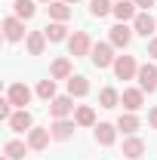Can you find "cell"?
I'll return each instance as SVG.
<instances>
[{"instance_id": "cell-13", "label": "cell", "mask_w": 157, "mask_h": 160, "mask_svg": "<svg viewBox=\"0 0 157 160\" xmlns=\"http://www.w3.org/2000/svg\"><path fill=\"white\" fill-rule=\"evenodd\" d=\"M133 31H136L139 37H151V34L157 31V19L151 16V12H142V9H139V16L133 19Z\"/></svg>"}, {"instance_id": "cell-11", "label": "cell", "mask_w": 157, "mask_h": 160, "mask_svg": "<svg viewBox=\"0 0 157 160\" xmlns=\"http://www.w3.org/2000/svg\"><path fill=\"white\" fill-rule=\"evenodd\" d=\"M74 129H77L74 117L53 120V126H49V132H53V142H68V139H74Z\"/></svg>"}, {"instance_id": "cell-31", "label": "cell", "mask_w": 157, "mask_h": 160, "mask_svg": "<svg viewBox=\"0 0 157 160\" xmlns=\"http://www.w3.org/2000/svg\"><path fill=\"white\" fill-rule=\"evenodd\" d=\"M154 3H157V0H136V6L142 9V12H148V9H151Z\"/></svg>"}, {"instance_id": "cell-22", "label": "cell", "mask_w": 157, "mask_h": 160, "mask_svg": "<svg viewBox=\"0 0 157 160\" xmlns=\"http://www.w3.org/2000/svg\"><path fill=\"white\" fill-rule=\"evenodd\" d=\"M89 92V80L83 77V74H74V77H68V96H74V99H83Z\"/></svg>"}, {"instance_id": "cell-14", "label": "cell", "mask_w": 157, "mask_h": 160, "mask_svg": "<svg viewBox=\"0 0 157 160\" xmlns=\"http://www.w3.org/2000/svg\"><path fill=\"white\" fill-rule=\"evenodd\" d=\"M117 22H126V25H133V19L139 16V6H136V0H117L114 3V12H111Z\"/></svg>"}, {"instance_id": "cell-17", "label": "cell", "mask_w": 157, "mask_h": 160, "mask_svg": "<svg viewBox=\"0 0 157 160\" xmlns=\"http://www.w3.org/2000/svg\"><path fill=\"white\" fill-rule=\"evenodd\" d=\"M13 16H19L22 22H31L37 16V0H13Z\"/></svg>"}, {"instance_id": "cell-10", "label": "cell", "mask_w": 157, "mask_h": 160, "mask_svg": "<svg viewBox=\"0 0 157 160\" xmlns=\"http://www.w3.org/2000/svg\"><path fill=\"white\" fill-rule=\"evenodd\" d=\"M49 139H53V132H49V126H34V129H28V148L31 151H46L49 148Z\"/></svg>"}, {"instance_id": "cell-12", "label": "cell", "mask_w": 157, "mask_h": 160, "mask_svg": "<svg viewBox=\"0 0 157 160\" xmlns=\"http://www.w3.org/2000/svg\"><path fill=\"white\" fill-rule=\"evenodd\" d=\"M120 105H123L126 111H133V114H136V111L145 108V92H142L139 86H129V89H123V92H120Z\"/></svg>"}, {"instance_id": "cell-30", "label": "cell", "mask_w": 157, "mask_h": 160, "mask_svg": "<svg viewBox=\"0 0 157 160\" xmlns=\"http://www.w3.org/2000/svg\"><path fill=\"white\" fill-rule=\"evenodd\" d=\"M148 56L157 62V37H151V40H148Z\"/></svg>"}, {"instance_id": "cell-27", "label": "cell", "mask_w": 157, "mask_h": 160, "mask_svg": "<svg viewBox=\"0 0 157 160\" xmlns=\"http://www.w3.org/2000/svg\"><path fill=\"white\" fill-rule=\"evenodd\" d=\"M114 12V3L111 0H89V16L93 19H105Z\"/></svg>"}, {"instance_id": "cell-26", "label": "cell", "mask_w": 157, "mask_h": 160, "mask_svg": "<svg viewBox=\"0 0 157 160\" xmlns=\"http://www.w3.org/2000/svg\"><path fill=\"white\" fill-rule=\"evenodd\" d=\"M117 105H120V92L114 86H105V89L99 92V108H108V111H111V108H117Z\"/></svg>"}, {"instance_id": "cell-16", "label": "cell", "mask_w": 157, "mask_h": 160, "mask_svg": "<svg viewBox=\"0 0 157 160\" xmlns=\"http://www.w3.org/2000/svg\"><path fill=\"white\" fill-rule=\"evenodd\" d=\"M46 34L43 31H28V37H25V49H28V56H43V49H46Z\"/></svg>"}, {"instance_id": "cell-35", "label": "cell", "mask_w": 157, "mask_h": 160, "mask_svg": "<svg viewBox=\"0 0 157 160\" xmlns=\"http://www.w3.org/2000/svg\"><path fill=\"white\" fill-rule=\"evenodd\" d=\"M0 160H9V157H6V154H3V157H0Z\"/></svg>"}, {"instance_id": "cell-23", "label": "cell", "mask_w": 157, "mask_h": 160, "mask_svg": "<svg viewBox=\"0 0 157 160\" xmlns=\"http://www.w3.org/2000/svg\"><path fill=\"white\" fill-rule=\"evenodd\" d=\"M139 126H142V120H139L133 111L120 114V120H117V129L123 132V136H136V132H139Z\"/></svg>"}, {"instance_id": "cell-2", "label": "cell", "mask_w": 157, "mask_h": 160, "mask_svg": "<svg viewBox=\"0 0 157 160\" xmlns=\"http://www.w3.org/2000/svg\"><path fill=\"white\" fill-rule=\"evenodd\" d=\"M114 46L111 43H96L93 46V52H89V62L96 65L99 71H105V68H114Z\"/></svg>"}, {"instance_id": "cell-33", "label": "cell", "mask_w": 157, "mask_h": 160, "mask_svg": "<svg viewBox=\"0 0 157 160\" xmlns=\"http://www.w3.org/2000/svg\"><path fill=\"white\" fill-rule=\"evenodd\" d=\"M37 3H46V6H49V3H56V0H37Z\"/></svg>"}, {"instance_id": "cell-5", "label": "cell", "mask_w": 157, "mask_h": 160, "mask_svg": "<svg viewBox=\"0 0 157 160\" xmlns=\"http://www.w3.org/2000/svg\"><path fill=\"white\" fill-rule=\"evenodd\" d=\"M74 96H56V99L49 102V114H53V120H65V117H74Z\"/></svg>"}, {"instance_id": "cell-29", "label": "cell", "mask_w": 157, "mask_h": 160, "mask_svg": "<svg viewBox=\"0 0 157 160\" xmlns=\"http://www.w3.org/2000/svg\"><path fill=\"white\" fill-rule=\"evenodd\" d=\"M13 108H16V105H13L9 99H0V120H3V123H9V117L16 114Z\"/></svg>"}, {"instance_id": "cell-18", "label": "cell", "mask_w": 157, "mask_h": 160, "mask_svg": "<svg viewBox=\"0 0 157 160\" xmlns=\"http://www.w3.org/2000/svg\"><path fill=\"white\" fill-rule=\"evenodd\" d=\"M145 154V142L139 139V136H126L123 139V157L126 160H139Z\"/></svg>"}, {"instance_id": "cell-25", "label": "cell", "mask_w": 157, "mask_h": 160, "mask_svg": "<svg viewBox=\"0 0 157 160\" xmlns=\"http://www.w3.org/2000/svg\"><path fill=\"white\" fill-rule=\"evenodd\" d=\"M25 151H28V142H19V139H9L3 145V154L9 160H25Z\"/></svg>"}, {"instance_id": "cell-24", "label": "cell", "mask_w": 157, "mask_h": 160, "mask_svg": "<svg viewBox=\"0 0 157 160\" xmlns=\"http://www.w3.org/2000/svg\"><path fill=\"white\" fill-rule=\"evenodd\" d=\"M74 123L77 126H96V111L89 105H77L74 108Z\"/></svg>"}, {"instance_id": "cell-19", "label": "cell", "mask_w": 157, "mask_h": 160, "mask_svg": "<svg viewBox=\"0 0 157 160\" xmlns=\"http://www.w3.org/2000/svg\"><path fill=\"white\" fill-rule=\"evenodd\" d=\"M43 34H46V40H49V43H62V40H68V37H71L65 22H49V25L43 28Z\"/></svg>"}, {"instance_id": "cell-34", "label": "cell", "mask_w": 157, "mask_h": 160, "mask_svg": "<svg viewBox=\"0 0 157 160\" xmlns=\"http://www.w3.org/2000/svg\"><path fill=\"white\" fill-rule=\"evenodd\" d=\"M65 3H77V0H65Z\"/></svg>"}, {"instance_id": "cell-15", "label": "cell", "mask_w": 157, "mask_h": 160, "mask_svg": "<svg viewBox=\"0 0 157 160\" xmlns=\"http://www.w3.org/2000/svg\"><path fill=\"white\" fill-rule=\"evenodd\" d=\"M13 132H28V129H34V117H31V111L28 108H19L13 117H9V123H6Z\"/></svg>"}, {"instance_id": "cell-3", "label": "cell", "mask_w": 157, "mask_h": 160, "mask_svg": "<svg viewBox=\"0 0 157 160\" xmlns=\"http://www.w3.org/2000/svg\"><path fill=\"white\" fill-rule=\"evenodd\" d=\"M133 25H126V22H117L111 31H108V43L114 46V49H126L129 43H133Z\"/></svg>"}, {"instance_id": "cell-9", "label": "cell", "mask_w": 157, "mask_h": 160, "mask_svg": "<svg viewBox=\"0 0 157 160\" xmlns=\"http://www.w3.org/2000/svg\"><path fill=\"white\" fill-rule=\"evenodd\" d=\"M117 123H96L93 126V139L102 145V148H111L114 142H117Z\"/></svg>"}, {"instance_id": "cell-8", "label": "cell", "mask_w": 157, "mask_h": 160, "mask_svg": "<svg viewBox=\"0 0 157 160\" xmlns=\"http://www.w3.org/2000/svg\"><path fill=\"white\" fill-rule=\"evenodd\" d=\"M139 74V62L133 56H117L114 59V77L117 80H133Z\"/></svg>"}, {"instance_id": "cell-32", "label": "cell", "mask_w": 157, "mask_h": 160, "mask_svg": "<svg viewBox=\"0 0 157 160\" xmlns=\"http://www.w3.org/2000/svg\"><path fill=\"white\" fill-rule=\"evenodd\" d=\"M148 123H151V129H157V105L148 111Z\"/></svg>"}, {"instance_id": "cell-4", "label": "cell", "mask_w": 157, "mask_h": 160, "mask_svg": "<svg viewBox=\"0 0 157 160\" xmlns=\"http://www.w3.org/2000/svg\"><path fill=\"white\" fill-rule=\"evenodd\" d=\"M139 89L142 92H157V65L154 62H145V65H139Z\"/></svg>"}, {"instance_id": "cell-1", "label": "cell", "mask_w": 157, "mask_h": 160, "mask_svg": "<svg viewBox=\"0 0 157 160\" xmlns=\"http://www.w3.org/2000/svg\"><path fill=\"white\" fill-rule=\"evenodd\" d=\"M93 40H89V34L86 31H74L71 37H68V52L74 56V59H83V56H89L93 52Z\"/></svg>"}, {"instance_id": "cell-28", "label": "cell", "mask_w": 157, "mask_h": 160, "mask_svg": "<svg viewBox=\"0 0 157 160\" xmlns=\"http://www.w3.org/2000/svg\"><path fill=\"white\" fill-rule=\"evenodd\" d=\"M34 92H37V99H43V102H53V99H56V96H59V92H56V80H53V77L40 80V83H37V89H34Z\"/></svg>"}, {"instance_id": "cell-7", "label": "cell", "mask_w": 157, "mask_h": 160, "mask_svg": "<svg viewBox=\"0 0 157 160\" xmlns=\"http://www.w3.org/2000/svg\"><path fill=\"white\" fill-rule=\"evenodd\" d=\"M37 92L28 86V83H9V89H6V99L13 102L16 108H25V105H31V99H34Z\"/></svg>"}, {"instance_id": "cell-21", "label": "cell", "mask_w": 157, "mask_h": 160, "mask_svg": "<svg viewBox=\"0 0 157 160\" xmlns=\"http://www.w3.org/2000/svg\"><path fill=\"white\" fill-rule=\"evenodd\" d=\"M46 12H49V22H68V19H71V3L56 0V3L46 6Z\"/></svg>"}, {"instance_id": "cell-20", "label": "cell", "mask_w": 157, "mask_h": 160, "mask_svg": "<svg viewBox=\"0 0 157 160\" xmlns=\"http://www.w3.org/2000/svg\"><path fill=\"white\" fill-rule=\"evenodd\" d=\"M49 77H53V80H68V77H74L71 59H56L53 65H49Z\"/></svg>"}, {"instance_id": "cell-6", "label": "cell", "mask_w": 157, "mask_h": 160, "mask_svg": "<svg viewBox=\"0 0 157 160\" xmlns=\"http://www.w3.org/2000/svg\"><path fill=\"white\" fill-rule=\"evenodd\" d=\"M28 37V31H25V22L19 16H6L3 19V40L6 43H19V40Z\"/></svg>"}]
</instances>
